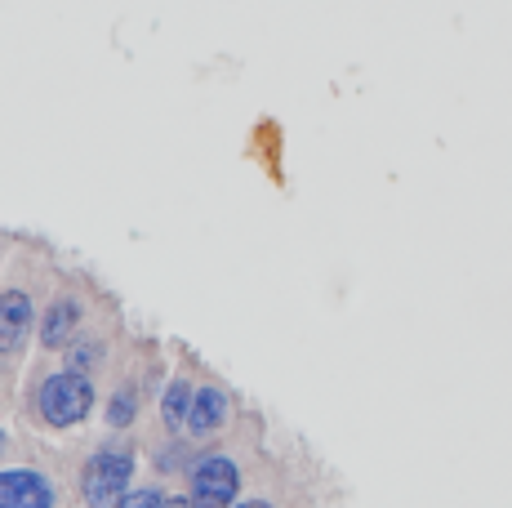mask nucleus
<instances>
[{
  "label": "nucleus",
  "instance_id": "f257e3e1",
  "mask_svg": "<svg viewBox=\"0 0 512 508\" xmlns=\"http://www.w3.org/2000/svg\"><path fill=\"white\" fill-rule=\"evenodd\" d=\"M130 482H134V455L125 446H107L85 464L81 495L90 508H112L130 495Z\"/></svg>",
  "mask_w": 512,
  "mask_h": 508
},
{
  "label": "nucleus",
  "instance_id": "f03ea898",
  "mask_svg": "<svg viewBox=\"0 0 512 508\" xmlns=\"http://www.w3.org/2000/svg\"><path fill=\"white\" fill-rule=\"evenodd\" d=\"M36 402H41V415L54 428H72V424H81V419L90 415L94 388H90V379H85L81 370H58V375H49L41 384V397H36Z\"/></svg>",
  "mask_w": 512,
  "mask_h": 508
},
{
  "label": "nucleus",
  "instance_id": "7ed1b4c3",
  "mask_svg": "<svg viewBox=\"0 0 512 508\" xmlns=\"http://www.w3.org/2000/svg\"><path fill=\"white\" fill-rule=\"evenodd\" d=\"M241 491V473H236L232 459L210 455L192 468V504L196 508H228Z\"/></svg>",
  "mask_w": 512,
  "mask_h": 508
},
{
  "label": "nucleus",
  "instance_id": "20e7f679",
  "mask_svg": "<svg viewBox=\"0 0 512 508\" xmlns=\"http://www.w3.org/2000/svg\"><path fill=\"white\" fill-rule=\"evenodd\" d=\"M0 508H54V486L32 468H5L0 473Z\"/></svg>",
  "mask_w": 512,
  "mask_h": 508
},
{
  "label": "nucleus",
  "instance_id": "39448f33",
  "mask_svg": "<svg viewBox=\"0 0 512 508\" xmlns=\"http://www.w3.org/2000/svg\"><path fill=\"white\" fill-rule=\"evenodd\" d=\"M27 330H32V299L23 290H5L0 295V361H9L27 344Z\"/></svg>",
  "mask_w": 512,
  "mask_h": 508
},
{
  "label": "nucleus",
  "instance_id": "423d86ee",
  "mask_svg": "<svg viewBox=\"0 0 512 508\" xmlns=\"http://www.w3.org/2000/svg\"><path fill=\"white\" fill-rule=\"evenodd\" d=\"M223 424H228V397H223V388L205 384L201 393L192 397V415H187V428H192L196 437H205V433H219Z\"/></svg>",
  "mask_w": 512,
  "mask_h": 508
},
{
  "label": "nucleus",
  "instance_id": "0eeeda50",
  "mask_svg": "<svg viewBox=\"0 0 512 508\" xmlns=\"http://www.w3.org/2000/svg\"><path fill=\"white\" fill-rule=\"evenodd\" d=\"M76 321H81V308H76V299H58V304L49 308L45 326H41V339H45V348H63L67 339H72Z\"/></svg>",
  "mask_w": 512,
  "mask_h": 508
},
{
  "label": "nucleus",
  "instance_id": "6e6552de",
  "mask_svg": "<svg viewBox=\"0 0 512 508\" xmlns=\"http://www.w3.org/2000/svg\"><path fill=\"white\" fill-rule=\"evenodd\" d=\"M192 397L196 393H187L183 379H174V384H170V393H165V402H161V419H165V428H170V433L187 424V415H192Z\"/></svg>",
  "mask_w": 512,
  "mask_h": 508
},
{
  "label": "nucleus",
  "instance_id": "1a4fd4ad",
  "mask_svg": "<svg viewBox=\"0 0 512 508\" xmlns=\"http://www.w3.org/2000/svg\"><path fill=\"white\" fill-rule=\"evenodd\" d=\"M134 410H139V397H134L130 388H121V393L112 397V406H107V419H112V428H125L134 419Z\"/></svg>",
  "mask_w": 512,
  "mask_h": 508
},
{
  "label": "nucleus",
  "instance_id": "9d476101",
  "mask_svg": "<svg viewBox=\"0 0 512 508\" xmlns=\"http://www.w3.org/2000/svg\"><path fill=\"white\" fill-rule=\"evenodd\" d=\"M116 508H161V495L156 491H134V495H125Z\"/></svg>",
  "mask_w": 512,
  "mask_h": 508
},
{
  "label": "nucleus",
  "instance_id": "9b49d317",
  "mask_svg": "<svg viewBox=\"0 0 512 508\" xmlns=\"http://www.w3.org/2000/svg\"><path fill=\"white\" fill-rule=\"evenodd\" d=\"M161 508H192V504L179 500V495H170V500H161Z\"/></svg>",
  "mask_w": 512,
  "mask_h": 508
},
{
  "label": "nucleus",
  "instance_id": "f8f14e48",
  "mask_svg": "<svg viewBox=\"0 0 512 508\" xmlns=\"http://www.w3.org/2000/svg\"><path fill=\"white\" fill-rule=\"evenodd\" d=\"M236 508H272V504H263V500H250V504H236Z\"/></svg>",
  "mask_w": 512,
  "mask_h": 508
},
{
  "label": "nucleus",
  "instance_id": "ddd939ff",
  "mask_svg": "<svg viewBox=\"0 0 512 508\" xmlns=\"http://www.w3.org/2000/svg\"><path fill=\"white\" fill-rule=\"evenodd\" d=\"M0 451H5V433H0Z\"/></svg>",
  "mask_w": 512,
  "mask_h": 508
}]
</instances>
